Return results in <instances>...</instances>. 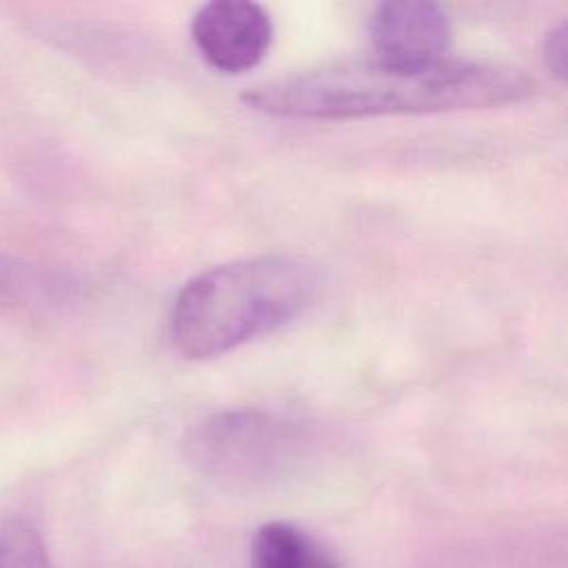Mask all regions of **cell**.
<instances>
[{
	"label": "cell",
	"mask_w": 568,
	"mask_h": 568,
	"mask_svg": "<svg viewBox=\"0 0 568 568\" xmlns=\"http://www.w3.org/2000/svg\"><path fill=\"white\" fill-rule=\"evenodd\" d=\"M519 69L446 58L428 67H393L379 60L322 67L248 89L246 106L304 120H348L395 113L488 109L532 95Z\"/></svg>",
	"instance_id": "cell-1"
},
{
	"label": "cell",
	"mask_w": 568,
	"mask_h": 568,
	"mask_svg": "<svg viewBox=\"0 0 568 568\" xmlns=\"http://www.w3.org/2000/svg\"><path fill=\"white\" fill-rule=\"evenodd\" d=\"M315 264L293 255H262L213 266L175 295L169 333L189 359L229 353L304 315L320 295Z\"/></svg>",
	"instance_id": "cell-2"
},
{
	"label": "cell",
	"mask_w": 568,
	"mask_h": 568,
	"mask_svg": "<svg viewBox=\"0 0 568 568\" xmlns=\"http://www.w3.org/2000/svg\"><path fill=\"white\" fill-rule=\"evenodd\" d=\"M313 433L300 419L264 408H229L197 422L184 442L189 464L231 490H268L308 464Z\"/></svg>",
	"instance_id": "cell-3"
},
{
	"label": "cell",
	"mask_w": 568,
	"mask_h": 568,
	"mask_svg": "<svg viewBox=\"0 0 568 568\" xmlns=\"http://www.w3.org/2000/svg\"><path fill=\"white\" fill-rule=\"evenodd\" d=\"M191 38L209 67L242 73L264 60L273 40V22L257 2L215 0L193 16Z\"/></svg>",
	"instance_id": "cell-4"
},
{
	"label": "cell",
	"mask_w": 568,
	"mask_h": 568,
	"mask_svg": "<svg viewBox=\"0 0 568 568\" xmlns=\"http://www.w3.org/2000/svg\"><path fill=\"white\" fill-rule=\"evenodd\" d=\"M371 42L379 62L428 67L448 58L453 24L437 2L390 0L371 13Z\"/></svg>",
	"instance_id": "cell-5"
},
{
	"label": "cell",
	"mask_w": 568,
	"mask_h": 568,
	"mask_svg": "<svg viewBox=\"0 0 568 568\" xmlns=\"http://www.w3.org/2000/svg\"><path fill=\"white\" fill-rule=\"evenodd\" d=\"M248 568H344L337 555L291 521H264L251 537Z\"/></svg>",
	"instance_id": "cell-6"
},
{
	"label": "cell",
	"mask_w": 568,
	"mask_h": 568,
	"mask_svg": "<svg viewBox=\"0 0 568 568\" xmlns=\"http://www.w3.org/2000/svg\"><path fill=\"white\" fill-rule=\"evenodd\" d=\"M0 568H53L38 528L24 517L0 526Z\"/></svg>",
	"instance_id": "cell-7"
},
{
	"label": "cell",
	"mask_w": 568,
	"mask_h": 568,
	"mask_svg": "<svg viewBox=\"0 0 568 568\" xmlns=\"http://www.w3.org/2000/svg\"><path fill=\"white\" fill-rule=\"evenodd\" d=\"M544 58H546V67L559 80H564L566 75V24L564 22L548 31L544 40Z\"/></svg>",
	"instance_id": "cell-8"
},
{
	"label": "cell",
	"mask_w": 568,
	"mask_h": 568,
	"mask_svg": "<svg viewBox=\"0 0 568 568\" xmlns=\"http://www.w3.org/2000/svg\"><path fill=\"white\" fill-rule=\"evenodd\" d=\"M20 286H27L20 268L13 266L9 260H0V300L16 302Z\"/></svg>",
	"instance_id": "cell-9"
}]
</instances>
